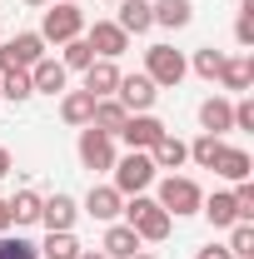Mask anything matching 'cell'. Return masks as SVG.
Instances as JSON below:
<instances>
[{
	"label": "cell",
	"instance_id": "6da1fadb",
	"mask_svg": "<svg viewBox=\"0 0 254 259\" xmlns=\"http://www.w3.org/2000/svg\"><path fill=\"white\" fill-rule=\"evenodd\" d=\"M120 214H125V225L140 234V244H159V239H170V225H175V220L159 209L150 194H130Z\"/></svg>",
	"mask_w": 254,
	"mask_h": 259
},
{
	"label": "cell",
	"instance_id": "7a4b0ae2",
	"mask_svg": "<svg viewBox=\"0 0 254 259\" xmlns=\"http://www.w3.org/2000/svg\"><path fill=\"white\" fill-rule=\"evenodd\" d=\"M155 204L170 214V220H185V214H199V204H204V190L194 185L190 175H164V180H159Z\"/></svg>",
	"mask_w": 254,
	"mask_h": 259
},
{
	"label": "cell",
	"instance_id": "3957f363",
	"mask_svg": "<svg viewBox=\"0 0 254 259\" xmlns=\"http://www.w3.org/2000/svg\"><path fill=\"white\" fill-rule=\"evenodd\" d=\"M40 40L45 45H65V40H75V35H85V10L80 5H65V0H50V10L40 15Z\"/></svg>",
	"mask_w": 254,
	"mask_h": 259
},
{
	"label": "cell",
	"instance_id": "277c9868",
	"mask_svg": "<svg viewBox=\"0 0 254 259\" xmlns=\"http://www.w3.org/2000/svg\"><path fill=\"white\" fill-rule=\"evenodd\" d=\"M110 175H115L110 185L130 199V194H145V190H150L159 169H155V160H150V150H130L125 160H115V169H110Z\"/></svg>",
	"mask_w": 254,
	"mask_h": 259
},
{
	"label": "cell",
	"instance_id": "5b68a950",
	"mask_svg": "<svg viewBox=\"0 0 254 259\" xmlns=\"http://www.w3.org/2000/svg\"><path fill=\"white\" fill-rule=\"evenodd\" d=\"M145 75L155 80V90H175V85L190 75V60H185L175 45H150V50H145Z\"/></svg>",
	"mask_w": 254,
	"mask_h": 259
},
{
	"label": "cell",
	"instance_id": "8992f818",
	"mask_svg": "<svg viewBox=\"0 0 254 259\" xmlns=\"http://www.w3.org/2000/svg\"><path fill=\"white\" fill-rule=\"evenodd\" d=\"M75 150H80V164H85V169H95V175H105V169H115V160H120V155H115V135H105V130H80V145H75Z\"/></svg>",
	"mask_w": 254,
	"mask_h": 259
},
{
	"label": "cell",
	"instance_id": "52a82bcc",
	"mask_svg": "<svg viewBox=\"0 0 254 259\" xmlns=\"http://www.w3.org/2000/svg\"><path fill=\"white\" fill-rule=\"evenodd\" d=\"M115 100L125 105L130 115H145V110H155L159 90H155V80H150V75H120V85H115Z\"/></svg>",
	"mask_w": 254,
	"mask_h": 259
},
{
	"label": "cell",
	"instance_id": "ba28073f",
	"mask_svg": "<svg viewBox=\"0 0 254 259\" xmlns=\"http://www.w3.org/2000/svg\"><path fill=\"white\" fill-rule=\"evenodd\" d=\"M164 135H170V130H164V120H155V115L145 110V115H130L125 125H120V135H115V140H125L130 150H155Z\"/></svg>",
	"mask_w": 254,
	"mask_h": 259
},
{
	"label": "cell",
	"instance_id": "9c48e42d",
	"mask_svg": "<svg viewBox=\"0 0 254 259\" xmlns=\"http://www.w3.org/2000/svg\"><path fill=\"white\" fill-rule=\"evenodd\" d=\"M85 40H90V50H95V60H120L130 50V35L115 25V20H95L90 30H85Z\"/></svg>",
	"mask_w": 254,
	"mask_h": 259
},
{
	"label": "cell",
	"instance_id": "30bf717a",
	"mask_svg": "<svg viewBox=\"0 0 254 259\" xmlns=\"http://www.w3.org/2000/svg\"><path fill=\"white\" fill-rule=\"evenodd\" d=\"M120 209H125V194L115 190V185H90V194H85V214H90V220L115 225V220H120Z\"/></svg>",
	"mask_w": 254,
	"mask_h": 259
},
{
	"label": "cell",
	"instance_id": "8fae6325",
	"mask_svg": "<svg viewBox=\"0 0 254 259\" xmlns=\"http://www.w3.org/2000/svg\"><path fill=\"white\" fill-rule=\"evenodd\" d=\"M80 75H85L80 90H90L95 100H110V95H115V85H120V65H115V60H90Z\"/></svg>",
	"mask_w": 254,
	"mask_h": 259
},
{
	"label": "cell",
	"instance_id": "7c38bea8",
	"mask_svg": "<svg viewBox=\"0 0 254 259\" xmlns=\"http://www.w3.org/2000/svg\"><path fill=\"white\" fill-rule=\"evenodd\" d=\"M65 80H70V70L60 60H50V55L30 65V90L35 95H65Z\"/></svg>",
	"mask_w": 254,
	"mask_h": 259
},
{
	"label": "cell",
	"instance_id": "4fadbf2b",
	"mask_svg": "<svg viewBox=\"0 0 254 259\" xmlns=\"http://www.w3.org/2000/svg\"><path fill=\"white\" fill-rule=\"evenodd\" d=\"M220 180H229V185H239V180H249L254 175V160H249V150H239V145H224L220 155H215V164H209Z\"/></svg>",
	"mask_w": 254,
	"mask_h": 259
},
{
	"label": "cell",
	"instance_id": "5bb4252c",
	"mask_svg": "<svg viewBox=\"0 0 254 259\" xmlns=\"http://www.w3.org/2000/svg\"><path fill=\"white\" fill-rule=\"evenodd\" d=\"M75 220H80V204H75L70 194L40 199V225H45V229H75Z\"/></svg>",
	"mask_w": 254,
	"mask_h": 259
},
{
	"label": "cell",
	"instance_id": "9a60e30c",
	"mask_svg": "<svg viewBox=\"0 0 254 259\" xmlns=\"http://www.w3.org/2000/svg\"><path fill=\"white\" fill-rule=\"evenodd\" d=\"M199 125H204V135H229V130H234V100L209 95L199 105Z\"/></svg>",
	"mask_w": 254,
	"mask_h": 259
},
{
	"label": "cell",
	"instance_id": "2e32d148",
	"mask_svg": "<svg viewBox=\"0 0 254 259\" xmlns=\"http://www.w3.org/2000/svg\"><path fill=\"white\" fill-rule=\"evenodd\" d=\"M100 249H105L110 259H130V254H140L145 244H140V234H135L130 225H120V220H115V225H105V239H100Z\"/></svg>",
	"mask_w": 254,
	"mask_h": 259
},
{
	"label": "cell",
	"instance_id": "e0dca14e",
	"mask_svg": "<svg viewBox=\"0 0 254 259\" xmlns=\"http://www.w3.org/2000/svg\"><path fill=\"white\" fill-rule=\"evenodd\" d=\"M115 25L125 35H145L155 30V10H150V0H120V15H115Z\"/></svg>",
	"mask_w": 254,
	"mask_h": 259
},
{
	"label": "cell",
	"instance_id": "ac0fdd59",
	"mask_svg": "<svg viewBox=\"0 0 254 259\" xmlns=\"http://www.w3.org/2000/svg\"><path fill=\"white\" fill-rule=\"evenodd\" d=\"M199 214L209 220L215 229H229V225H239V204H234V194L229 190H215L204 204H199Z\"/></svg>",
	"mask_w": 254,
	"mask_h": 259
},
{
	"label": "cell",
	"instance_id": "d6986e66",
	"mask_svg": "<svg viewBox=\"0 0 254 259\" xmlns=\"http://www.w3.org/2000/svg\"><path fill=\"white\" fill-rule=\"evenodd\" d=\"M90 115H95V95H90V90H65V95H60V120H65V125L85 130Z\"/></svg>",
	"mask_w": 254,
	"mask_h": 259
},
{
	"label": "cell",
	"instance_id": "ffe728a7",
	"mask_svg": "<svg viewBox=\"0 0 254 259\" xmlns=\"http://www.w3.org/2000/svg\"><path fill=\"white\" fill-rule=\"evenodd\" d=\"M150 10H155V25L164 30H185L194 20V0H150Z\"/></svg>",
	"mask_w": 254,
	"mask_h": 259
},
{
	"label": "cell",
	"instance_id": "44dd1931",
	"mask_svg": "<svg viewBox=\"0 0 254 259\" xmlns=\"http://www.w3.org/2000/svg\"><path fill=\"white\" fill-rule=\"evenodd\" d=\"M150 160H155V169H170V175H175L180 164H190V145H185L180 135H164L155 150H150Z\"/></svg>",
	"mask_w": 254,
	"mask_h": 259
},
{
	"label": "cell",
	"instance_id": "7402d4cb",
	"mask_svg": "<svg viewBox=\"0 0 254 259\" xmlns=\"http://www.w3.org/2000/svg\"><path fill=\"white\" fill-rule=\"evenodd\" d=\"M40 199H45V194H35V190H15V199H5V204H10V229L40 225Z\"/></svg>",
	"mask_w": 254,
	"mask_h": 259
},
{
	"label": "cell",
	"instance_id": "603a6c76",
	"mask_svg": "<svg viewBox=\"0 0 254 259\" xmlns=\"http://www.w3.org/2000/svg\"><path fill=\"white\" fill-rule=\"evenodd\" d=\"M249 85H254V60H244V55H239V60H229V55H224V65H220V90L244 95Z\"/></svg>",
	"mask_w": 254,
	"mask_h": 259
},
{
	"label": "cell",
	"instance_id": "cb8c5ba5",
	"mask_svg": "<svg viewBox=\"0 0 254 259\" xmlns=\"http://www.w3.org/2000/svg\"><path fill=\"white\" fill-rule=\"evenodd\" d=\"M130 120V110L120 105V100H95V115H90V130H105V135H120V125Z\"/></svg>",
	"mask_w": 254,
	"mask_h": 259
},
{
	"label": "cell",
	"instance_id": "d4e9b609",
	"mask_svg": "<svg viewBox=\"0 0 254 259\" xmlns=\"http://www.w3.org/2000/svg\"><path fill=\"white\" fill-rule=\"evenodd\" d=\"M40 259H80V239H75V229H50L45 244H40Z\"/></svg>",
	"mask_w": 254,
	"mask_h": 259
},
{
	"label": "cell",
	"instance_id": "484cf974",
	"mask_svg": "<svg viewBox=\"0 0 254 259\" xmlns=\"http://www.w3.org/2000/svg\"><path fill=\"white\" fill-rule=\"evenodd\" d=\"M35 90H30V70H5L0 75V100H10V105H25Z\"/></svg>",
	"mask_w": 254,
	"mask_h": 259
},
{
	"label": "cell",
	"instance_id": "4316f807",
	"mask_svg": "<svg viewBox=\"0 0 254 259\" xmlns=\"http://www.w3.org/2000/svg\"><path fill=\"white\" fill-rule=\"evenodd\" d=\"M234 259H254V220H239L229 225V244H224Z\"/></svg>",
	"mask_w": 254,
	"mask_h": 259
},
{
	"label": "cell",
	"instance_id": "83f0119b",
	"mask_svg": "<svg viewBox=\"0 0 254 259\" xmlns=\"http://www.w3.org/2000/svg\"><path fill=\"white\" fill-rule=\"evenodd\" d=\"M90 60H95V50H90L85 35H75V40H65V45H60V65H65V70H85Z\"/></svg>",
	"mask_w": 254,
	"mask_h": 259
},
{
	"label": "cell",
	"instance_id": "f1b7e54d",
	"mask_svg": "<svg viewBox=\"0 0 254 259\" xmlns=\"http://www.w3.org/2000/svg\"><path fill=\"white\" fill-rule=\"evenodd\" d=\"M0 259H40V244L35 239H25V234H0Z\"/></svg>",
	"mask_w": 254,
	"mask_h": 259
},
{
	"label": "cell",
	"instance_id": "f546056e",
	"mask_svg": "<svg viewBox=\"0 0 254 259\" xmlns=\"http://www.w3.org/2000/svg\"><path fill=\"white\" fill-rule=\"evenodd\" d=\"M220 65H224V50H215V45H204V50H194L190 70L199 75V80H220Z\"/></svg>",
	"mask_w": 254,
	"mask_h": 259
},
{
	"label": "cell",
	"instance_id": "4dcf8cb0",
	"mask_svg": "<svg viewBox=\"0 0 254 259\" xmlns=\"http://www.w3.org/2000/svg\"><path fill=\"white\" fill-rule=\"evenodd\" d=\"M220 150H224V140H220V135H199V140H190V160L199 164V169H209Z\"/></svg>",
	"mask_w": 254,
	"mask_h": 259
},
{
	"label": "cell",
	"instance_id": "1f68e13d",
	"mask_svg": "<svg viewBox=\"0 0 254 259\" xmlns=\"http://www.w3.org/2000/svg\"><path fill=\"white\" fill-rule=\"evenodd\" d=\"M229 194H234V204H239V220H254V180H239Z\"/></svg>",
	"mask_w": 254,
	"mask_h": 259
},
{
	"label": "cell",
	"instance_id": "d6a6232c",
	"mask_svg": "<svg viewBox=\"0 0 254 259\" xmlns=\"http://www.w3.org/2000/svg\"><path fill=\"white\" fill-rule=\"evenodd\" d=\"M234 40L249 50L254 45V10H239V20H234Z\"/></svg>",
	"mask_w": 254,
	"mask_h": 259
},
{
	"label": "cell",
	"instance_id": "836d02e7",
	"mask_svg": "<svg viewBox=\"0 0 254 259\" xmlns=\"http://www.w3.org/2000/svg\"><path fill=\"white\" fill-rule=\"evenodd\" d=\"M234 130H254V100H234Z\"/></svg>",
	"mask_w": 254,
	"mask_h": 259
},
{
	"label": "cell",
	"instance_id": "e575fe53",
	"mask_svg": "<svg viewBox=\"0 0 254 259\" xmlns=\"http://www.w3.org/2000/svg\"><path fill=\"white\" fill-rule=\"evenodd\" d=\"M194 259H234V254H229L224 244H204V249H199V254H194Z\"/></svg>",
	"mask_w": 254,
	"mask_h": 259
},
{
	"label": "cell",
	"instance_id": "d590c367",
	"mask_svg": "<svg viewBox=\"0 0 254 259\" xmlns=\"http://www.w3.org/2000/svg\"><path fill=\"white\" fill-rule=\"evenodd\" d=\"M5 229H10V204L0 199V234H5Z\"/></svg>",
	"mask_w": 254,
	"mask_h": 259
},
{
	"label": "cell",
	"instance_id": "8d00e7d4",
	"mask_svg": "<svg viewBox=\"0 0 254 259\" xmlns=\"http://www.w3.org/2000/svg\"><path fill=\"white\" fill-rule=\"evenodd\" d=\"M5 175H10V150L0 145V180H5Z\"/></svg>",
	"mask_w": 254,
	"mask_h": 259
},
{
	"label": "cell",
	"instance_id": "74e56055",
	"mask_svg": "<svg viewBox=\"0 0 254 259\" xmlns=\"http://www.w3.org/2000/svg\"><path fill=\"white\" fill-rule=\"evenodd\" d=\"M80 259H110L105 249H80Z\"/></svg>",
	"mask_w": 254,
	"mask_h": 259
},
{
	"label": "cell",
	"instance_id": "f35d334b",
	"mask_svg": "<svg viewBox=\"0 0 254 259\" xmlns=\"http://www.w3.org/2000/svg\"><path fill=\"white\" fill-rule=\"evenodd\" d=\"M130 259H159V254H150V249H140V254H130Z\"/></svg>",
	"mask_w": 254,
	"mask_h": 259
},
{
	"label": "cell",
	"instance_id": "ab89813d",
	"mask_svg": "<svg viewBox=\"0 0 254 259\" xmlns=\"http://www.w3.org/2000/svg\"><path fill=\"white\" fill-rule=\"evenodd\" d=\"M25 5H35V10H40V5H50V0H25Z\"/></svg>",
	"mask_w": 254,
	"mask_h": 259
},
{
	"label": "cell",
	"instance_id": "60d3db41",
	"mask_svg": "<svg viewBox=\"0 0 254 259\" xmlns=\"http://www.w3.org/2000/svg\"><path fill=\"white\" fill-rule=\"evenodd\" d=\"M65 5H80V0H65Z\"/></svg>",
	"mask_w": 254,
	"mask_h": 259
},
{
	"label": "cell",
	"instance_id": "b9f144b4",
	"mask_svg": "<svg viewBox=\"0 0 254 259\" xmlns=\"http://www.w3.org/2000/svg\"><path fill=\"white\" fill-rule=\"evenodd\" d=\"M110 5H120V0H110Z\"/></svg>",
	"mask_w": 254,
	"mask_h": 259
},
{
	"label": "cell",
	"instance_id": "7bdbcfd3",
	"mask_svg": "<svg viewBox=\"0 0 254 259\" xmlns=\"http://www.w3.org/2000/svg\"><path fill=\"white\" fill-rule=\"evenodd\" d=\"M0 40H5V35H0Z\"/></svg>",
	"mask_w": 254,
	"mask_h": 259
}]
</instances>
